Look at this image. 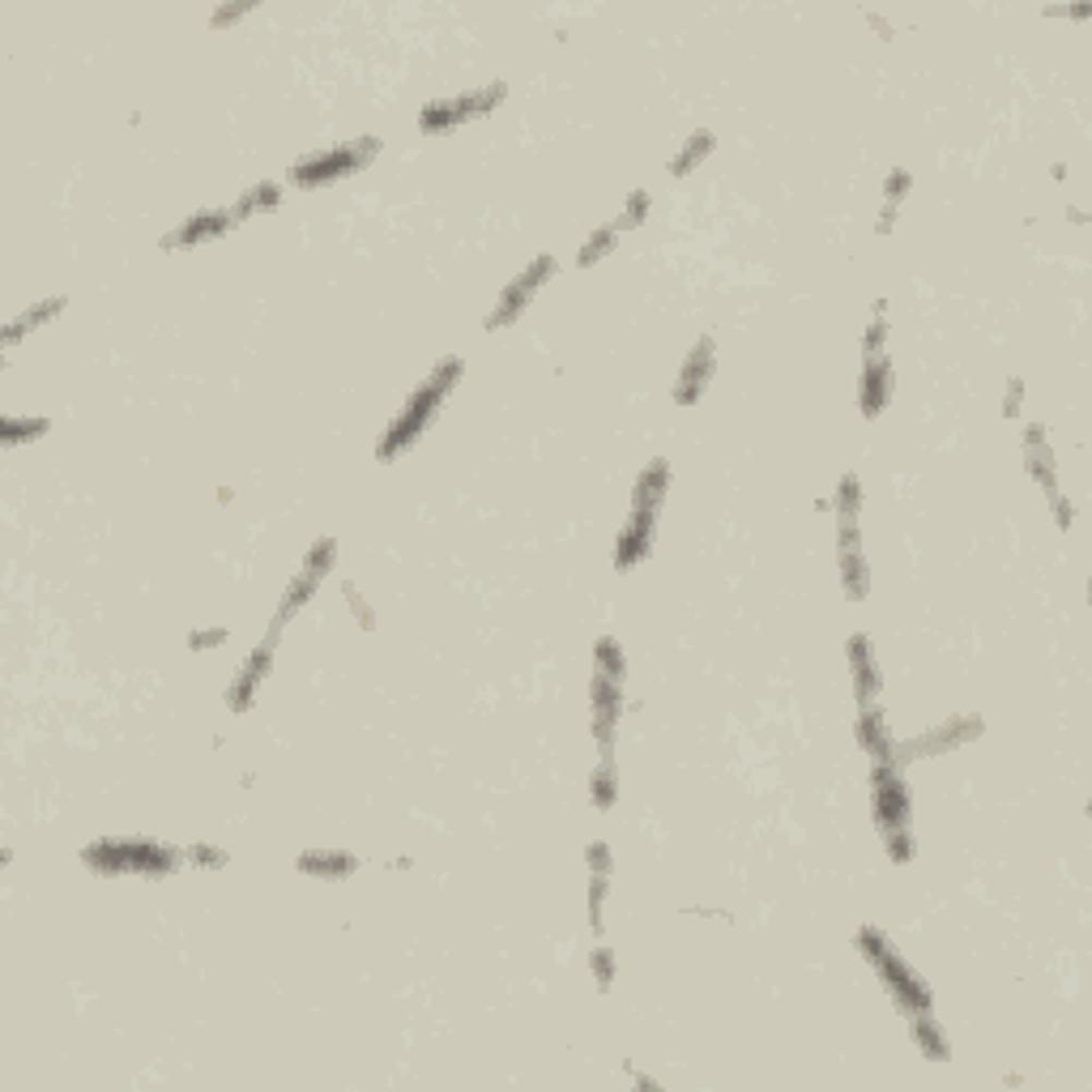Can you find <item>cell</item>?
<instances>
[{"instance_id":"1","label":"cell","mask_w":1092,"mask_h":1092,"mask_svg":"<svg viewBox=\"0 0 1092 1092\" xmlns=\"http://www.w3.org/2000/svg\"><path fill=\"white\" fill-rule=\"evenodd\" d=\"M461 376H465V359H461V354H445V359L423 376V385L401 401V410L393 414V423L385 427V436H380V445H376V461H398L401 452H410V448L418 445V436L436 423V414L445 410L448 393L461 385Z\"/></svg>"},{"instance_id":"2","label":"cell","mask_w":1092,"mask_h":1092,"mask_svg":"<svg viewBox=\"0 0 1092 1092\" xmlns=\"http://www.w3.org/2000/svg\"><path fill=\"white\" fill-rule=\"evenodd\" d=\"M670 496V461L666 457H653L636 487H632V512L615 538V568L619 572H632L641 568L648 555H653V543H657V517H662V503Z\"/></svg>"},{"instance_id":"3","label":"cell","mask_w":1092,"mask_h":1092,"mask_svg":"<svg viewBox=\"0 0 1092 1092\" xmlns=\"http://www.w3.org/2000/svg\"><path fill=\"white\" fill-rule=\"evenodd\" d=\"M82 862H86V871H95V875H142V879H162V875H175L189 858H184V849L149 841V837H102V841H90L82 849Z\"/></svg>"},{"instance_id":"4","label":"cell","mask_w":1092,"mask_h":1092,"mask_svg":"<svg viewBox=\"0 0 1092 1092\" xmlns=\"http://www.w3.org/2000/svg\"><path fill=\"white\" fill-rule=\"evenodd\" d=\"M853 944L862 951V960L879 973V982H884V991L893 994L896 1011L900 1016H922V1011H931L935 1007V994H931V982L896 951V944L879 931V926H862L858 935H853Z\"/></svg>"},{"instance_id":"5","label":"cell","mask_w":1092,"mask_h":1092,"mask_svg":"<svg viewBox=\"0 0 1092 1092\" xmlns=\"http://www.w3.org/2000/svg\"><path fill=\"white\" fill-rule=\"evenodd\" d=\"M380 137H350V142H333V146L316 149V154H303L291 162L287 180L295 189H325L333 180H347L354 171H363L376 154H380Z\"/></svg>"},{"instance_id":"6","label":"cell","mask_w":1092,"mask_h":1092,"mask_svg":"<svg viewBox=\"0 0 1092 1092\" xmlns=\"http://www.w3.org/2000/svg\"><path fill=\"white\" fill-rule=\"evenodd\" d=\"M503 99H508V82H487V86L465 90V95H452V99H432L423 111H418V129H423L427 137H436V133H448V129H461V124H470V120L492 116Z\"/></svg>"},{"instance_id":"7","label":"cell","mask_w":1092,"mask_h":1092,"mask_svg":"<svg viewBox=\"0 0 1092 1092\" xmlns=\"http://www.w3.org/2000/svg\"><path fill=\"white\" fill-rule=\"evenodd\" d=\"M559 274V256L555 252H538L521 274H512V282L499 291L496 307L487 312V320H483V329H508V325H517L521 316H525V307L534 303V295L543 291L546 282Z\"/></svg>"},{"instance_id":"8","label":"cell","mask_w":1092,"mask_h":1092,"mask_svg":"<svg viewBox=\"0 0 1092 1092\" xmlns=\"http://www.w3.org/2000/svg\"><path fill=\"white\" fill-rule=\"evenodd\" d=\"M871 815H875L879 837L913 828V794L896 764H871Z\"/></svg>"},{"instance_id":"9","label":"cell","mask_w":1092,"mask_h":1092,"mask_svg":"<svg viewBox=\"0 0 1092 1092\" xmlns=\"http://www.w3.org/2000/svg\"><path fill=\"white\" fill-rule=\"evenodd\" d=\"M333 563H338V538H316V543L307 546V555H303V563H299V572L291 577V585L282 590V602H278V623L287 628L291 619H295L299 610L316 597V590H320V581L333 572Z\"/></svg>"},{"instance_id":"10","label":"cell","mask_w":1092,"mask_h":1092,"mask_svg":"<svg viewBox=\"0 0 1092 1092\" xmlns=\"http://www.w3.org/2000/svg\"><path fill=\"white\" fill-rule=\"evenodd\" d=\"M982 730H986V721H982L978 713H964V717H947V721H939V726H931L926 735H918V739H909V743H896L893 764H896V768H905V764H913V760L947 755V751H956V747H964V743H973V739H982Z\"/></svg>"},{"instance_id":"11","label":"cell","mask_w":1092,"mask_h":1092,"mask_svg":"<svg viewBox=\"0 0 1092 1092\" xmlns=\"http://www.w3.org/2000/svg\"><path fill=\"white\" fill-rule=\"evenodd\" d=\"M278 641H282V623L274 619L269 632L260 636V645L240 662V670H235V679H231V688H227V708H231V713H248L252 704H256L260 683H265L269 670H274V648H278Z\"/></svg>"},{"instance_id":"12","label":"cell","mask_w":1092,"mask_h":1092,"mask_svg":"<svg viewBox=\"0 0 1092 1092\" xmlns=\"http://www.w3.org/2000/svg\"><path fill=\"white\" fill-rule=\"evenodd\" d=\"M590 708H594L590 730H594L597 751L610 755L615 751V735H619V717H623V679L594 670V679H590Z\"/></svg>"},{"instance_id":"13","label":"cell","mask_w":1092,"mask_h":1092,"mask_svg":"<svg viewBox=\"0 0 1092 1092\" xmlns=\"http://www.w3.org/2000/svg\"><path fill=\"white\" fill-rule=\"evenodd\" d=\"M713 338L704 333V338H695V347L688 350V359H683V367H679V376H675V389H670V401L675 405H695V401L704 398V389H708V380H713Z\"/></svg>"},{"instance_id":"14","label":"cell","mask_w":1092,"mask_h":1092,"mask_svg":"<svg viewBox=\"0 0 1092 1092\" xmlns=\"http://www.w3.org/2000/svg\"><path fill=\"white\" fill-rule=\"evenodd\" d=\"M845 657H849V675H853V695L858 704H875L884 692V675H879V657L866 632H853L845 641Z\"/></svg>"},{"instance_id":"15","label":"cell","mask_w":1092,"mask_h":1092,"mask_svg":"<svg viewBox=\"0 0 1092 1092\" xmlns=\"http://www.w3.org/2000/svg\"><path fill=\"white\" fill-rule=\"evenodd\" d=\"M235 227V218H231V209H197V214H189L175 231H167L162 235V248H197V244H209V240H218V235H227Z\"/></svg>"},{"instance_id":"16","label":"cell","mask_w":1092,"mask_h":1092,"mask_svg":"<svg viewBox=\"0 0 1092 1092\" xmlns=\"http://www.w3.org/2000/svg\"><path fill=\"white\" fill-rule=\"evenodd\" d=\"M893 389H896L893 359H888V354H871V359L862 363V380H858L862 414H866V418H879V414L888 410V401H893Z\"/></svg>"},{"instance_id":"17","label":"cell","mask_w":1092,"mask_h":1092,"mask_svg":"<svg viewBox=\"0 0 1092 1092\" xmlns=\"http://www.w3.org/2000/svg\"><path fill=\"white\" fill-rule=\"evenodd\" d=\"M853 735H858V747L871 755V764H893L896 755V739L888 730V713L875 704H858V721H853Z\"/></svg>"},{"instance_id":"18","label":"cell","mask_w":1092,"mask_h":1092,"mask_svg":"<svg viewBox=\"0 0 1092 1092\" xmlns=\"http://www.w3.org/2000/svg\"><path fill=\"white\" fill-rule=\"evenodd\" d=\"M1020 448H1024V470L1033 474V483L1042 487L1045 496L1058 492V457H1054V445H1049V427L1045 423H1029Z\"/></svg>"},{"instance_id":"19","label":"cell","mask_w":1092,"mask_h":1092,"mask_svg":"<svg viewBox=\"0 0 1092 1092\" xmlns=\"http://www.w3.org/2000/svg\"><path fill=\"white\" fill-rule=\"evenodd\" d=\"M295 871L320 879V884H342L359 871V853H350V849H303L295 858Z\"/></svg>"},{"instance_id":"20","label":"cell","mask_w":1092,"mask_h":1092,"mask_svg":"<svg viewBox=\"0 0 1092 1092\" xmlns=\"http://www.w3.org/2000/svg\"><path fill=\"white\" fill-rule=\"evenodd\" d=\"M837 512V550L845 546H862V530H858V512H862V478L858 474H841L837 496L828 499Z\"/></svg>"},{"instance_id":"21","label":"cell","mask_w":1092,"mask_h":1092,"mask_svg":"<svg viewBox=\"0 0 1092 1092\" xmlns=\"http://www.w3.org/2000/svg\"><path fill=\"white\" fill-rule=\"evenodd\" d=\"M64 307H69V299H64V295H51V299H39V303H31L26 312H17V316H13L9 325H4V333H0V338H4V350L17 347V342H22V338H26L31 329H44V325H51V320H56V316H60Z\"/></svg>"},{"instance_id":"22","label":"cell","mask_w":1092,"mask_h":1092,"mask_svg":"<svg viewBox=\"0 0 1092 1092\" xmlns=\"http://www.w3.org/2000/svg\"><path fill=\"white\" fill-rule=\"evenodd\" d=\"M909 1038L922 1049V1058H931V1063H947L951 1058V1042H947V1033L939 1029V1020L931 1011L909 1016Z\"/></svg>"},{"instance_id":"23","label":"cell","mask_w":1092,"mask_h":1092,"mask_svg":"<svg viewBox=\"0 0 1092 1092\" xmlns=\"http://www.w3.org/2000/svg\"><path fill=\"white\" fill-rule=\"evenodd\" d=\"M837 568H841V594L849 602H862L871 594V568H866V555L862 546H845L837 550Z\"/></svg>"},{"instance_id":"24","label":"cell","mask_w":1092,"mask_h":1092,"mask_svg":"<svg viewBox=\"0 0 1092 1092\" xmlns=\"http://www.w3.org/2000/svg\"><path fill=\"white\" fill-rule=\"evenodd\" d=\"M282 205V184H274V180H260V184H252L244 197L231 205V218L235 222H244L252 214H274Z\"/></svg>"},{"instance_id":"25","label":"cell","mask_w":1092,"mask_h":1092,"mask_svg":"<svg viewBox=\"0 0 1092 1092\" xmlns=\"http://www.w3.org/2000/svg\"><path fill=\"white\" fill-rule=\"evenodd\" d=\"M48 432H51V418H35V414H4V418H0V445L4 448L31 445V440H39V436H48Z\"/></svg>"},{"instance_id":"26","label":"cell","mask_w":1092,"mask_h":1092,"mask_svg":"<svg viewBox=\"0 0 1092 1092\" xmlns=\"http://www.w3.org/2000/svg\"><path fill=\"white\" fill-rule=\"evenodd\" d=\"M590 798H594L597 811H615L619 802V768H615V755H602L590 777Z\"/></svg>"},{"instance_id":"27","label":"cell","mask_w":1092,"mask_h":1092,"mask_svg":"<svg viewBox=\"0 0 1092 1092\" xmlns=\"http://www.w3.org/2000/svg\"><path fill=\"white\" fill-rule=\"evenodd\" d=\"M713 149H717V137H713L708 129H695L692 137L683 142V149H679V154L670 158V175H692L695 167H700V162H704V158H708Z\"/></svg>"},{"instance_id":"28","label":"cell","mask_w":1092,"mask_h":1092,"mask_svg":"<svg viewBox=\"0 0 1092 1092\" xmlns=\"http://www.w3.org/2000/svg\"><path fill=\"white\" fill-rule=\"evenodd\" d=\"M615 248H619V231H615V222H602V227L590 231V240L577 248V269H594Z\"/></svg>"},{"instance_id":"29","label":"cell","mask_w":1092,"mask_h":1092,"mask_svg":"<svg viewBox=\"0 0 1092 1092\" xmlns=\"http://www.w3.org/2000/svg\"><path fill=\"white\" fill-rule=\"evenodd\" d=\"M594 670H602V675H615V679H628V657H623V645H619L615 636H597Z\"/></svg>"},{"instance_id":"30","label":"cell","mask_w":1092,"mask_h":1092,"mask_svg":"<svg viewBox=\"0 0 1092 1092\" xmlns=\"http://www.w3.org/2000/svg\"><path fill=\"white\" fill-rule=\"evenodd\" d=\"M648 189H632L628 193V201H623V209L615 214V231L623 235V231H636V227H645V218H648Z\"/></svg>"},{"instance_id":"31","label":"cell","mask_w":1092,"mask_h":1092,"mask_svg":"<svg viewBox=\"0 0 1092 1092\" xmlns=\"http://www.w3.org/2000/svg\"><path fill=\"white\" fill-rule=\"evenodd\" d=\"M884 307H888L884 299H875V307H871V325H866V333H862L866 359H871V354H884V342H888V312H884Z\"/></svg>"},{"instance_id":"32","label":"cell","mask_w":1092,"mask_h":1092,"mask_svg":"<svg viewBox=\"0 0 1092 1092\" xmlns=\"http://www.w3.org/2000/svg\"><path fill=\"white\" fill-rule=\"evenodd\" d=\"M184 858H189L193 866H205V871H222V866L231 862V853H227L222 845H205V841L189 845V849H184Z\"/></svg>"},{"instance_id":"33","label":"cell","mask_w":1092,"mask_h":1092,"mask_svg":"<svg viewBox=\"0 0 1092 1092\" xmlns=\"http://www.w3.org/2000/svg\"><path fill=\"white\" fill-rule=\"evenodd\" d=\"M590 969H594V982H597V991H602V994L615 986V973H619V964H615V951H610V947H594V956H590Z\"/></svg>"},{"instance_id":"34","label":"cell","mask_w":1092,"mask_h":1092,"mask_svg":"<svg viewBox=\"0 0 1092 1092\" xmlns=\"http://www.w3.org/2000/svg\"><path fill=\"white\" fill-rule=\"evenodd\" d=\"M606 896H610V875H590V926L602 935V913H606Z\"/></svg>"},{"instance_id":"35","label":"cell","mask_w":1092,"mask_h":1092,"mask_svg":"<svg viewBox=\"0 0 1092 1092\" xmlns=\"http://www.w3.org/2000/svg\"><path fill=\"white\" fill-rule=\"evenodd\" d=\"M909 189H913V175H909L905 167H893V171L884 175V205L900 209V205H905V197H909Z\"/></svg>"},{"instance_id":"36","label":"cell","mask_w":1092,"mask_h":1092,"mask_svg":"<svg viewBox=\"0 0 1092 1092\" xmlns=\"http://www.w3.org/2000/svg\"><path fill=\"white\" fill-rule=\"evenodd\" d=\"M884 849H888V858H893L896 866H909V862H913V853H918V837H913V828H909V833H893V837H884Z\"/></svg>"},{"instance_id":"37","label":"cell","mask_w":1092,"mask_h":1092,"mask_svg":"<svg viewBox=\"0 0 1092 1092\" xmlns=\"http://www.w3.org/2000/svg\"><path fill=\"white\" fill-rule=\"evenodd\" d=\"M342 597H347V602H350V610H354V619H359V628H363V632H372V628H376V610H372V606H367V597L359 594V590H354V585H350V581H342Z\"/></svg>"},{"instance_id":"38","label":"cell","mask_w":1092,"mask_h":1092,"mask_svg":"<svg viewBox=\"0 0 1092 1092\" xmlns=\"http://www.w3.org/2000/svg\"><path fill=\"white\" fill-rule=\"evenodd\" d=\"M585 862H590V875H610L615 871V853L606 841H590L585 845Z\"/></svg>"},{"instance_id":"39","label":"cell","mask_w":1092,"mask_h":1092,"mask_svg":"<svg viewBox=\"0 0 1092 1092\" xmlns=\"http://www.w3.org/2000/svg\"><path fill=\"white\" fill-rule=\"evenodd\" d=\"M231 641V628H197V632H189V648L193 653H205V648H218Z\"/></svg>"},{"instance_id":"40","label":"cell","mask_w":1092,"mask_h":1092,"mask_svg":"<svg viewBox=\"0 0 1092 1092\" xmlns=\"http://www.w3.org/2000/svg\"><path fill=\"white\" fill-rule=\"evenodd\" d=\"M1049 512H1054V525H1058V530H1071V521H1076V503H1071V499L1049 492Z\"/></svg>"},{"instance_id":"41","label":"cell","mask_w":1092,"mask_h":1092,"mask_svg":"<svg viewBox=\"0 0 1092 1092\" xmlns=\"http://www.w3.org/2000/svg\"><path fill=\"white\" fill-rule=\"evenodd\" d=\"M1020 401H1024V380H1011V385H1007V398H1003V414H1007V418H1020Z\"/></svg>"},{"instance_id":"42","label":"cell","mask_w":1092,"mask_h":1092,"mask_svg":"<svg viewBox=\"0 0 1092 1092\" xmlns=\"http://www.w3.org/2000/svg\"><path fill=\"white\" fill-rule=\"evenodd\" d=\"M244 13H252V4H227V9H218V13L209 17V26H227V22L244 17Z\"/></svg>"},{"instance_id":"43","label":"cell","mask_w":1092,"mask_h":1092,"mask_svg":"<svg viewBox=\"0 0 1092 1092\" xmlns=\"http://www.w3.org/2000/svg\"><path fill=\"white\" fill-rule=\"evenodd\" d=\"M866 22H871V26L879 31V39H893V22H884L879 13H866Z\"/></svg>"}]
</instances>
